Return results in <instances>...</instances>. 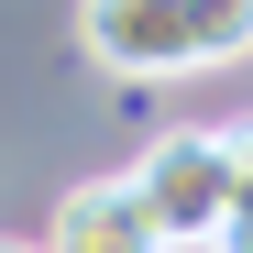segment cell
<instances>
[{
	"label": "cell",
	"instance_id": "cell-1",
	"mask_svg": "<svg viewBox=\"0 0 253 253\" xmlns=\"http://www.w3.org/2000/svg\"><path fill=\"white\" fill-rule=\"evenodd\" d=\"M77 33L110 77H198L253 55V0H77Z\"/></svg>",
	"mask_w": 253,
	"mask_h": 253
},
{
	"label": "cell",
	"instance_id": "cell-2",
	"mask_svg": "<svg viewBox=\"0 0 253 253\" xmlns=\"http://www.w3.org/2000/svg\"><path fill=\"white\" fill-rule=\"evenodd\" d=\"M132 198L154 209V231L165 253H209V231H220V209H231V132H154L143 165H132Z\"/></svg>",
	"mask_w": 253,
	"mask_h": 253
},
{
	"label": "cell",
	"instance_id": "cell-3",
	"mask_svg": "<svg viewBox=\"0 0 253 253\" xmlns=\"http://www.w3.org/2000/svg\"><path fill=\"white\" fill-rule=\"evenodd\" d=\"M44 253H165V231H154V209L132 198V176H88V187L55 198Z\"/></svg>",
	"mask_w": 253,
	"mask_h": 253
},
{
	"label": "cell",
	"instance_id": "cell-4",
	"mask_svg": "<svg viewBox=\"0 0 253 253\" xmlns=\"http://www.w3.org/2000/svg\"><path fill=\"white\" fill-rule=\"evenodd\" d=\"M209 253H253V121L231 132V209H220V231H209Z\"/></svg>",
	"mask_w": 253,
	"mask_h": 253
},
{
	"label": "cell",
	"instance_id": "cell-5",
	"mask_svg": "<svg viewBox=\"0 0 253 253\" xmlns=\"http://www.w3.org/2000/svg\"><path fill=\"white\" fill-rule=\"evenodd\" d=\"M0 253H44V242H0Z\"/></svg>",
	"mask_w": 253,
	"mask_h": 253
}]
</instances>
